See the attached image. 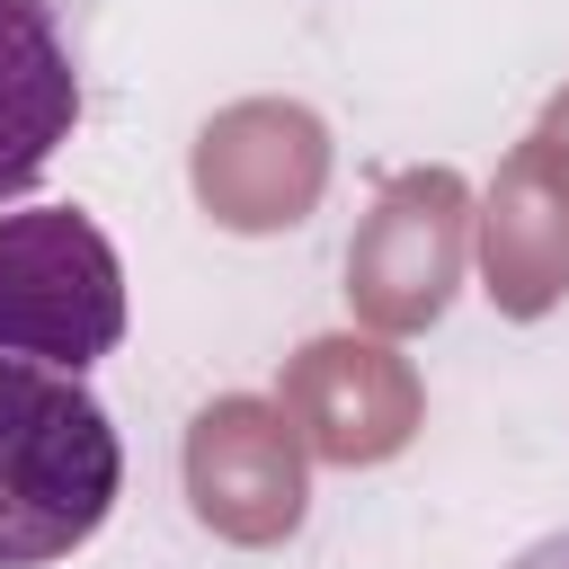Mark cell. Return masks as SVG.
<instances>
[{"mask_svg":"<svg viewBox=\"0 0 569 569\" xmlns=\"http://www.w3.org/2000/svg\"><path fill=\"white\" fill-rule=\"evenodd\" d=\"M124 489L107 400L36 356H0V569L71 560Z\"/></svg>","mask_w":569,"mask_h":569,"instance_id":"1","label":"cell"},{"mask_svg":"<svg viewBox=\"0 0 569 569\" xmlns=\"http://www.w3.org/2000/svg\"><path fill=\"white\" fill-rule=\"evenodd\" d=\"M124 338V267L116 240L80 204L0 213V356L36 365H98Z\"/></svg>","mask_w":569,"mask_h":569,"instance_id":"2","label":"cell"},{"mask_svg":"<svg viewBox=\"0 0 569 569\" xmlns=\"http://www.w3.org/2000/svg\"><path fill=\"white\" fill-rule=\"evenodd\" d=\"M89 98V0H0V204L71 142Z\"/></svg>","mask_w":569,"mask_h":569,"instance_id":"3","label":"cell"},{"mask_svg":"<svg viewBox=\"0 0 569 569\" xmlns=\"http://www.w3.org/2000/svg\"><path fill=\"white\" fill-rule=\"evenodd\" d=\"M187 489H196V516H204V525L249 533V542L302 516V462H293L284 427H276L258 400H213V409L196 418Z\"/></svg>","mask_w":569,"mask_h":569,"instance_id":"4","label":"cell"},{"mask_svg":"<svg viewBox=\"0 0 569 569\" xmlns=\"http://www.w3.org/2000/svg\"><path fill=\"white\" fill-rule=\"evenodd\" d=\"M453 213H462V187L445 169L427 178H400L382 196V222L373 240L356 249V284L382 320H427L445 302V276H453Z\"/></svg>","mask_w":569,"mask_h":569,"instance_id":"5","label":"cell"},{"mask_svg":"<svg viewBox=\"0 0 569 569\" xmlns=\"http://www.w3.org/2000/svg\"><path fill=\"white\" fill-rule=\"evenodd\" d=\"M516 569H569V533H551V542H533Z\"/></svg>","mask_w":569,"mask_h":569,"instance_id":"6","label":"cell"}]
</instances>
